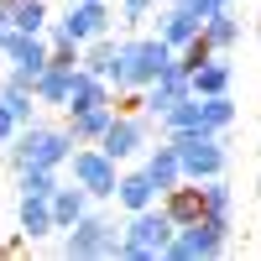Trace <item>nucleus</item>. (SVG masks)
I'll return each mask as SVG.
<instances>
[{"mask_svg": "<svg viewBox=\"0 0 261 261\" xmlns=\"http://www.w3.org/2000/svg\"><path fill=\"white\" fill-rule=\"evenodd\" d=\"M63 256H79V261H99V256H120V230L105 220V214L84 209L79 220L63 230Z\"/></svg>", "mask_w": 261, "mask_h": 261, "instance_id": "obj_5", "label": "nucleus"}, {"mask_svg": "<svg viewBox=\"0 0 261 261\" xmlns=\"http://www.w3.org/2000/svg\"><path fill=\"white\" fill-rule=\"evenodd\" d=\"M68 151H73V136L63 125H42V120H32V125H21L16 136H11V167L21 172V167H63L68 162Z\"/></svg>", "mask_w": 261, "mask_h": 261, "instance_id": "obj_2", "label": "nucleus"}, {"mask_svg": "<svg viewBox=\"0 0 261 261\" xmlns=\"http://www.w3.org/2000/svg\"><path fill=\"white\" fill-rule=\"evenodd\" d=\"M68 172H73V183L89 193V199H115L120 162H110L99 146H73V151H68Z\"/></svg>", "mask_w": 261, "mask_h": 261, "instance_id": "obj_7", "label": "nucleus"}, {"mask_svg": "<svg viewBox=\"0 0 261 261\" xmlns=\"http://www.w3.org/2000/svg\"><path fill=\"white\" fill-rule=\"evenodd\" d=\"M21 235L27 241H42V235H53V209H47V199H32V193H21Z\"/></svg>", "mask_w": 261, "mask_h": 261, "instance_id": "obj_23", "label": "nucleus"}, {"mask_svg": "<svg viewBox=\"0 0 261 261\" xmlns=\"http://www.w3.org/2000/svg\"><path fill=\"white\" fill-rule=\"evenodd\" d=\"M16 27H11V6H6V0H0V42H6Z\"/></svg>", "mask_w": 261, "mask_h": 261, "instance_id": "obj_33", "label": "nucleus"}, {"mask_svg": "<svg viewBox=\"0 0 261 261\" xmlns=\"http://www.w3.org/2000/svg\"><path fill=\"white\" fill-rule=\"evenodd\" d=\"M204 214H214V220H230V209H235V188L225 183V172L220 178H204Z\"/></svg>", "mask_w": 261, "mask_h": 261, "instance_id": "obj_24", "label": "nucleus"}, {"mask_svg": "<svg viewBox=\"0 0 261 261\" xmlns=\"http://www.w3.org/2000/svg\"><path fill=\"white\" fill-rule=\"evenodd\" d=\"M0 58L11 63L16 73H27V79H37L42 68H47V58H53V47H47V37L42 32H11L6 42H0Z\"/></svg>", "mask_w": 261, "mask_h": 261, "instance_id": "obj_11", "label": "nucleus"}, {"mask_svg": "<svg viewBox=\"0 0 261 261\" xmlns=\"http://www.w3.org/2000/svg\"><path fill=\"white\" fill-rule=\"evenodd\" d=\"M230 84H235V68H230V53H209L199 68H188V94H230Z\"/></svg>", "mask_w": 261, "mask_h": 261, "instance_id": "obj_12", "label": "nucleus"}, {"mask_svg": "<svg viewBox=\"0 0 261 261\" xmlns=\"http://www.w3.org/2000/svg\"><path fill=\"white\" fill-rule=\"evenodd\" d=\"M0 105L16 115V125H32L37 120V94L32 89H11V84H0Z\"/></svg>", "mask_w": 261, "mask_h": 261, "instance_id": "obj_27", "label": "nucleus"}, {"mask_svg": "<svg viewBox=\"0 0 261 261\" xmlns=\"http://www.w3.org/2000/svg\"><path fill=\"white\" fill-rule=\"evenodd\" d=\"M172 146H178V162H183V178L188 183H204V178H220L230 151L220 136H209V130H178V136H167Z\"/></svg>", "mask_w": 261, "mask_h": 261, "instance_id": "obj_6", "label": "nucleus"}, {"mask_svg": "<svg viewBox=\"0 0 261 261\" xmlns=\"http://www.w3.org/2000/svg\"><path fill=\"white\" fill-rule=\"evenodd\" d=\"M151 11H157V0H120V21L125 27H146Z\"/></svg>", "mask_w": 261, "mask_h": 261, "instance_id": "obj_30", "label": "nucleus"}, {"mask_svg": "<svg viewBox=\"0 0 261 261\" xmlns=\"http://www.w3.org/2000/svg\"><path fill=\"white\" fill-rule=\"evenodd\" d=\"M230 246V220H214V214H199L193 225L172 230V241L162 251V261H209Z\"/></svg>", "mask_w": 261, "mask_h": 261, "instance_id": "obj_4", "label": "nucleus"}, {"mask_svg": "<svg viewBox=\"0 0 261 261\" xmlns=\"http://www.w3.org/2000/svg\"><path fill=\"white\" fill-rule=\"evenodd\" d=\"M94 105H115L110 99V84H105L99 73H89V68H73V84H68V99H63V110H94Z\"/></svg>", "mask_w": 261, "mask_h": 261, "instance_id": "obj_15", "label": "nucleus"}, {"mask_svg": "<svg viewBox=\"0 0 261 261\" xmlns=\"http://www.w3.org/2000/svg\"><path fill=\"white\" fill-rule=\"evenodd\" d=\"M204 125L214 130V136H225V130L235 125V99L230 94H209L204 99Z\"/></svg>", "mask_w": 261, "mask_h": 261, "instance_id": "obj_28", "label": "nucleus"}, {"mask_svg": "<svg viewBox=\"0 0 261 261\" xmlns=\"http://www.w3.org/2000/svg\"><path fill=\"white\" fill-rule=\"evenodd\" d=\"M167 6H188V0H167Z\"/></svg>", "mask_w": 261, "mask_h": 261, "instance_id": "obj_34", "label": "nucleus"}, {"mask_svg": "<svg viewBox=\"0 0 261 261\" xmlns=\"http://www.w3.org/2000/svg\"><path fill=\"white\" fill-rule=\"evenodd\" d=\"M146 136H151V125H146V115H130V110H115L110 115V125H105V136L94 141L110 162H130L136 151L146 146Z\"/></svg>", "mask_w": 261, "mask_h": 261, "instance_id": "obj_8", "label": "nucleus"}, {"mask_svg": "<svg viewBox=\"0 0 261 261\" xmlns=\"http://www.w3.org/2000/svg\"><path fill=\"white\" fill-rule=\"evenodd\" d=\"M53 188H58V167H21V193L53 199Z\"/></svg>", "mask_w": 261, "mask_h": 261, "instance_id": "obj_29", "label": "nucleus"}, {"mask_svg": "<svg viewBox=\"0 0 261 261\" xmlns=\"http://www.w3.org/2000/svg\"><path fill=\"white\" fill-rule=\"evenodd\" d=\"M110 115H115V105H94V110H73L63 130L73 136V146H94V141L105 136V125H110Z\"/></svg>", "mask_w": 261, "mask_h": 261, "instance_id": "obj_19", "label": "nucleus"}, {"mask_svg": "<svg viewBox=\"0 0 261 261\" xmlns=\"http://www.w3.org/2000/svg\"><path fill=\"white\" fill-rule=\"evenodd\" d=\"M110 63H115V42H110V32L79 47V68H89V73H99V79L110 73Z\"/></svg>", "mask_w": 261, "mask_h": 261, "instance_id": "obj_26", "label": "nucleus"}, {"mask_svg": "<svg viewBox=\"0 0 261 261\" xmlns=\"http://www.w3.org/2000/svg\"><path fill=\"white\" fill-rule=\"evenodd\" d=\"M225 6H235V0H225Z\"/></svg>", "mask_w": 261, "mask_h": 261, "instance_id": "obj_35", "label": "nucleus"}, {"mask_svg": "<svg viewBox=\"0 0 261 261\" xmlns=\"http://www.w3.org/2000/svg\"><path fill=\"white\" fill-rule=\"evenodd\" d=\"M115 204H120L125 214H136V209H146V204H157V188H151V178H146L141 167L115 178Z\"/></svg>", "mask_w": 261, "mask_h": 261, "instance_id": "obj_20", "label": "nucleus"}, {"mask_svg": "<svg viewBox=\"0 0 261 261\" xmlns=\"http://www.w3.org/2000/svg\"><path fill=\"white\" fill-rule=\"evenodd\" d=\"M162 130H167V136H178V130H209V125H204V99H199V94H183V99L162 115ZM209 136H214V130H209Z\"/></svg>", "mask_w": 261, "mask_h": 261, "instance_id": "obj_22", "label": "nucleus"}, {"mask_svg": "<svg viewBox=\"0 0 261 261\" xmlns=\"http://www.w3.org/2000/svg\"><path fill=\"white\" fill-rule=\"evenodd\" d=\"M172 241V220H167V209L162 204H146L130 214V225L120 230V256L125 261H157Z\"/></svg>", "mask_w": 261, "mask_h": 261, "instance_id": "obj_3", "label": "nucleus"}, {"mask_svg": "<svg viewBox=\"0 0 261 261\" xmlns=\"http://www.w3.org/2000/svg\"><path fill=\"white\" fill-rule=\"evenodd\" d=\"M157 37L167 42L172 53H178L183 42H193V37H199V16H193L188 6H167V11L157 16Z\"/></svg>", "mask_w": 261, "mask_h": 261, "instance_id": "obj_18", "label": "nucleus"}, {"mask_svg": "<svg viewBox=\"0 0 261 261\" xmlns=\"http://www.w3.org/2000/svg\"><path fill=\"white\" fill-rule=\"evenodd\" d=\"M220 6H225V0H188V11L199 16V27H204V21H209L214 11H220Z\"/></svg>", "mask_w": 261, "mask_h": 261, "instance_id": "obj_31", "label": "nucleus"}, {"mask_svg": "<svg viewBox=\"0 0 261 261\" xmlns=\"http://www.w3.org/2000/svg\"><path fill=\"white\" fill-rule=\"evenodd\" d=\"M47 209H53V230H68L79 214L89 209V193H84L79 183H73V188H63V183H58V188H53V199H47Z\"/></svg>", "mask_w": 261, "mask_h": 261, "instance_id": "obj_21", "label": "nucleus"}, {"mask_svg": "<svg viewBox=\"0 0 261 261\" xmlns=\"http://www.w3.org/2000/svg\"><path fill=\"white\" fill-rule=\"evenodd\" d=\"M183 94H188V68H183L178 58H172L167 68H162V73H157V79H151L146 89H141V110H146L151 120H162V115H167V110H172V105H178Z\"/></svg>", "mask_w": 261, "mask_h": 261, "instance_id": "obj_10", "label": "nucleus"}, {"mask_svg": "<svg viewBox=\"0 0 261 261\" xmlns=\"http://www.w3.org/2000/svg\"><path fill=\"white\" fill-rule=\"evenodd\" d=\"M16 130H21V125H16V115L6 110V105H0V141H11V136H16Z\"/></svg>", "mask_w": 261, "mask_h": 261, "instance_id": "obj_32", "label": "nucleus"}, {"mask_svg": "<svg viewBox=\"0 0 261 261\" xmlns=\"http://www.w3.org/2000/svg\"><path fill=\"white\" fill-rule=\"evenodd\" d=\"M167 63H172V47L162 37H125V42H115V63L105 73V84H110V94H125V89L141 94Z\"/></svg>", "mask_w": 261, "mask_h": 261, "instance_id": "obj_1", "label": "nucleus"}, {"mask_svg": "<svg viewBox=\"0 0 261 261\" xmlns=\"http://www.w3.org/2000/svg\"><path fill=\"white\" fill-rule=\"evenodd\" d=\"M157 204L167 209V220H172V230H183V225H193V220H199V214H204V188L183 178L178 188H167V193H162Z\"/></svg>", "mask_w": 261, "mask_h": 261, "instance_id": "obj_14", "label": "nucleus"}, {"mask_svg": "<svg viewBox=\"0 0 261 261\" xmlns=\"http://www.w3.org/2000/svg\"><path fill=\"white\" fill-rule=\"evenodd\" d=\"M199 32H204V42L214 53H235V47H241V16H235V6H220Z\"/></svg>", "mask_w": 261, "mask_h": 261, "instance_id": "obj_17", "label": "nucleus"}, {"mask_svg": "<svg viewBox=\"0 0 261 261\" xmlns=\"http://www.w3.org/2000/svg\"><path fill=\"white\" fill-rule=\"evenodd\" d=\"M47 0H11V27L16 32H47Z\"/></svg>", "mask_w": 261, "mask_h": 261, "instance_id": "obj_25", "label": "nucleus"}, {"mask_svg": "<svg viewBox=\"0 0 261 261\" xmlns=\"http://www.w3.org/2000/svg\"><path fill=\"white\" fill-rule=\"evenodd\" d=\"M141 172L151 178V188H157V199H162L167 188H178V183H183V162H178V146H172V141L151 146V151H146V162H141Z\"/></svg>", "mask_w": 261, "mask_h": 261, "instance_id": "obj_13", "label": "nucleus"}, {"mask_svg": "<svg viewBox=\"0 0 261 261\" xmlns=\"http://www.w3.org/2000/svg\"><path fill=\"white\" fill-rule=\"evenodd\" d=\"M73 68H79V63H58V58H47V68L32 79L37 105H58V110H63V99H68V84H73Z\"/></svg>", "mask_w": 261, "mask_h": 261, "instance_id": "obj_16", "label": "nucleus"}, {"mask_svg": "<svg viewBox=\"0 0 261 261\" xmlns=\"http://www.w3.org/2000/svg\"><path fill=\"white\" fill-rule=\"evenodd\" d=\"M110 21H115V11L105 6V0H68V11L58 16V27L84 47V42H94V37L110 32Z\"/></svg>", "mask_w": 261, "mask_h": 261, "instance_id": "obj_9", "label": "nucleus"}]
</instances>
